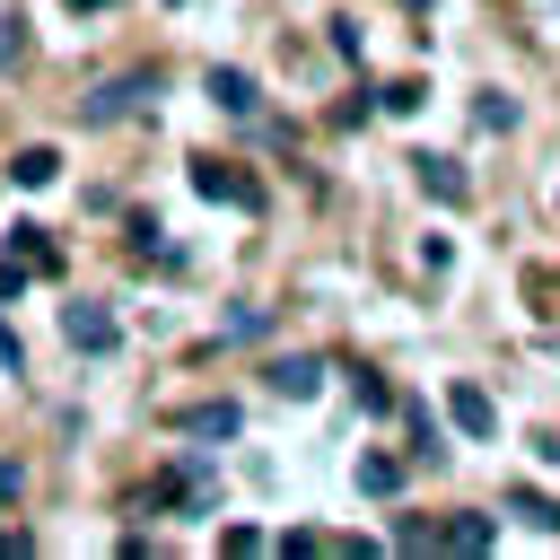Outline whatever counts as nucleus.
<instances>
[{"label": "nucleus", "mask_w": 560, "mask_h": 560, "mask_svg": "<svg viewBox=\"0 0 560 560\" xmlns=\"http://www.w3.org/2000/svg\"><path fill=\"white\" fill-rule=\"evenodd\" d=\"M0 551H35V534L26 525H0Z\"/></svg>", "instance_id": "5701e85b"}, {"label": "nucleus", "mask_w": 560, "mask_h": 560, "mask_svg": "<svg viewBox=\"0 0 560 560\" xmlns=\"http://www.w3.org/2000/svg\"><path fill=\"white\" fill-rule=\"evenodd\" d=\"M411 175H420V192H438V201H446V210H455V201H464V192H472V184H464V166H455V158H429V149H420V158H411Z\"/></svg>", "instance_id": "6e6552de"}, {"label": "nucleus", "mask_w": 560, "mask_h": 560, "mask_svg": "<svg viewBox=\"0 0 560 560\" xmlns=\"http://www.w3.org/2000/svg\"><path fill=\"white\" fill-rule=\"evenodd\" d=\"M376 105H385V114H420V79H394V88H376Z\"/></svg>", "instance_id": "dca6fc26"}, {"label": "nucleus", "mask_w": 560, "mask_h": 560, "mask_svg": "<svg viewBox=\"0 0 560 560\" xmlns=\"http://www.w3.org/2000/svg\"><path fill=\"white\" fill-rule=\"evenodd\" d=\"M0 368H9V376H18V368H26V341H18V332H9V324H0Z\"/></svg>", "instance_id": "4be33fe9"}, {"label": "nucleus", "mask_w": 560, "mask_h": 560, "mask_svg": "<svg viewBox=\"0 0 560 560\" xmlns=\"http://www.w3.org/2000/svg\"><path fill=\"white\" fill-rule=\"evenodd\" d=\"M9 262H26L35 280H52V271H61V245H52L35 219H18V228H9Z\"/></svg>", "instance_id": "0eeeda50"}, {"label": "nucleus", "mask_w": 560, "mask_h": 560, "mask_svg": "<svg viewBox=\"0 0 560 560\" xmlns=\"http://www.w3.org/2000/svg\"><path fill=\"white\" fill-rule=\"evenodd\" d=\"M18 481H26V472H18V464H0V499H18Z\"/></svg>", "instance_id": "b1692460"}, {"label": "nucleus", "mask_w": 560, "mask_h": 560, "mask_svg": "<svg viewBox=\"0 0 560 560\" xmlns=\"http://www.w3.org/2000/svg\"><path fill=\"white\" fill-rule=\"evenodd\" d=\"M210 105H219V114H254V105H262L254 70H210Z\"/></svg>", "instance_id": "9d476101"}, {"label": "nucleus", "mask_w": 560, "mask_h": 560, "mask_svg": "<svg viewBox=\"0 0 560 560\" xmlns=\"http://www.w3.org/2000/svg\"><path fill=\"white\" fill-rule=\"evenodd\" d=\"M175 429H184V438H236L245 411H236V402H192V411H175Z\"/></svg>", "instance_id": "1a4fd4ad"}, {"label": "nucleus", "mask_w": 560, "mask_h": 560, "mask_svg": "<svg viewBox=\"0 0 560 560\" xmlns=\"http://www.w3.org/2000/svg\"><path fill=\"white\" fill-rule=\"evenodd\" d=\"M149 96H158V70H122V79H105V88H96V96L79 105V122H88V131H105V122H122V114H140Z\"/></svg>", "instance_id": "f03ea898"}, {"label": "nucleus", "mask_w": 560, "mask_h": 560, "mask_svg": "<svg viewBox=\"0 0 560 560\" xmlns=\"http://www.w3.org/2000/svg\"><path fill=\"white\" fill-rule=\"evenodd\" d=\"M262 376H271V394H280V402H306V394L324 385V359H315V350H289V359H271Z\"/></svg>", "instance_id": "423d86ee"}, {"label": "nucleus", "mask_w": 560, "mask_h": 560, "mask_svg": "<svg viewBox=\"0 0 560 560\" xmlns=\"http://www.w3.org/2000/svg\"><path fill=\"white\" fill-rule=\"evenodd\" d=\"M219 551H236V560H254V551H271V542H262L254 525H228V534H219Z\"/></svg>", "instance_id": "aec40b11"}, {"label": "nucleus", "mask_w": 560, "mask_h": 560, "mask_svg": "<svg viewBox=\"0 0 560 560\" xmlns=\"http://www.w3.org/2000/svg\"><path fill=\"white\" fill-rule=\"evenodd\" d=\"M192 192H201V201H228V210H245V219L271 201V192H262V175H245L236 158H192Z\"/></svg>", "instance_id": "f257e3e1"}, {"label": "nucleus", "mask_w": 560, "mask_h": 560, "mask_svg": "<svg viewBox=\"0 0 560 560\" xmlns=\"http://www.w3.org/2000/svg\"><path fill=\"white\" fill-rule=\"evenodd\" d=\"M490 542H499L490 516H446V525H438V551H464V560H472V551H490Z\"/></svg>", "instance_id": "9b49d317"}, {"label": "nucleus", "mask_w": 560, "mask_h": 560, "mask_svg": "<svg viewBox=\"0 0 560 560\" xmlns=\"http://www.w3.org/2000/svg\"><path fill=\"white\" fill-rule=\"evenodd\" d=\"M61 341H70V350H88V359H105L122 332H114V315H105V306H88V298H79V306H61Z\"/></svg>", "instance_id": "20e7f679"}, {"label": "nucleus", "mask_w": 560, "mask_h": 560, "mask_svg": "<svg viewBox=\"0 0 560 560\" xmlns=\"http://www.w3.org/2000/svg\"><path fill=\"white\" fill-rule=\"evenodd\" d=\"M149 508H175V516H201L210 508V464L201 455H175L158 481H149Z\"/></svg>", "instance_id": "7ed1b4c3"}, {"label": "nucleus", "mask_w": 560, "mask_h": 560, "mask_svg": "<svg viewBox=\"0 0 560 560\" xmlns=\"http://www.w3.org/2000/svg\"><path fill=\"white\" fill-rule=\"evenodd\" d=\"M516 516H525V525H542V534H560V508H551L542 490H516Z\"/></svg>", "instance_id": "2eb2a0df"}, {"label": "nucleus", "mask_w": 560, "mask_h": 560, "mask_svg": "<svg viewBox=\"0 0 560 560\" xmlns=\"http://www.w3.org/2000/svg\"><path fill=\"white\" fill-rule=\"evenodd\" d=\"M350 394H359V411H394V385H385L376 368H359V376H350Z\"/></svg>", "instance_id": "4468645a"}, {"label": "nucleus", "mask_w": 560, "mask_h": 560, "mask_svg": "<svg viewBox=\"0 0 560 560\" xmlns=\"http://www.w3.org/2000/svg\"><path fill=\"white\" fill-rule=\"evenodd\" d=\"M472 114H481V131H508V122H516V96H499V88H490Z\"/></svg>", "instance_id": "f3484780"}, {"label": "nucleus", "mask_w": 560, "mask_h": 560, "mask_svg": "<svg viewBox=\"0 0 560 560\" xmlns=\"http://www.w3.org/2000/svg\"><path fill=\"white\" fill-rule=\"evenodd\" d=\"M9 175H18L26 192H44V184L61 175V149H18V158H9Z\"/></svg>", "instance_id": "f8f14e48"}, {"label": "nucleus", "mask_w": 560, "mask_h": 560, "mask_svg": "<svg viewBox=\"0 0 560 560\" xmlns=\"http://www.w3.org/2000/svg\"><path fill=\"white\" fill-rule=\"evenodd\" d=\"M26 280H35V271H26V262H9V254H0V298H18V289H26Z\"/></svg>", "instance_id": "412c9836"}, {"label": "nucleus", "mask_w": 560, "mask_h": 560, "mask_svg": "<svg viewBox=\"0 0 560 560\" xmlns=\"http://www.w3.org/2000/svg\"><path fill=\"white\" fill-rule=\"evenodd\" d=\"M26 61V18H0V70Z\"/></svg>", "instance_id": "6ab92c4d"}, {"label": "nucleus", "mask_w": 560, "mask_h": 560, "mask_svg": "<svg viewBox=\"0 0 560 560\" xmlns=\"http://www.w3.org/2000/svg\"><path fill=\"white\" fill-rule=\"evenodd\" d=\"M359 490L368 499H394L402 490V455H359Z\"/></svg>", "instance_id": "ddd939ff"}, {"label": "nucleus", "mask_w": 560, "mask_h": 560, "mask_svg": "<svg viewBox=\"0 0 560 560\" xmlns=\"http://www.w3.org/2000/svg\"><path fill=\"white\" fill-rule=\"evenodd\" d=\"M61 9H114V0H61Z\"/></svg>", "instance_id": "393cba45"}, {"label": "nucleus", "mask_w": 560, "mask_h": 560, "mask_svg": "<svg viewBox=\"0 0 560 560\" xmlns=\"http://www.w3.org/2000/svg\"><path fill=\"white\" fill-rule=\"evenodd\" d=\"M254 332H271V306H236L228 315V341H254Z\"/></svg>", "instance_id": "a211bd4d"}, {"label": "nucleus", "mask_w": 560, "mask_h": 560, "mask_svg": "<svg viewBox=\"0 0 560 560\" xmlns=\"http://www.w3.org/2000/svg\"><path fill=\"white\" fill-rule=\"evenodd\" d=\"M446 420H455L464 438H490V429H499V402H490L472 376H455V385H446Z\"/></svg>", "instance_id": "39448f33"}]
</instances>
